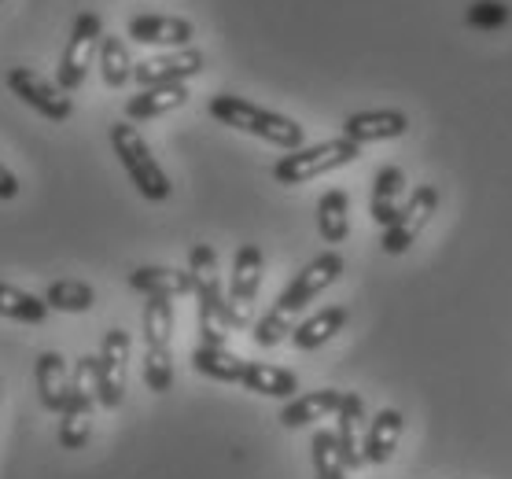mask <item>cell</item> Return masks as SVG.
Here are the masks:
<instances>
[{"mask_svg":"<svg viewBox=\"0 0 512 479\" xmlns=\"http://www.w3.org/2000/svg\"><path fill=\"white\" fill-rule=\"evenodd\" d=\"M111 148H115L118 163L126 166L129 181L137 185L140 196L152 199V203L170 199V188H174L170 185V177H166L163 166L155 163L148 141H144L129 122H115V126H111Z\"/></svg>","mask_w":512,"mask_h":479,"instance_id":"cell-4","label":"cell"},{"mask_svg":"<svg viewBox=\"0 0 512 479\" xmlns=\"http://www.w3.org/2000/svg\"><path fill=\"white\" fill-rule=\"evenodd\" d=\"M402 192H406V174L398 170V166H380V174L373 181V199H369V211H373V222L376 225H391L395 222V214L402 211Z\"/></svg>","mask_w":512,"mask_h":479,"instance_id":"cell-23","label":"cell"},{"mask_svg":"<svg viewBox=\"0 0 512 479\" xmlns=\"http://www.w3.org/2000/svg\"><path fill=\"white\" fill-rule=\"evenodd\" d=\"M174 306L170 299H148L144 303V384L155 395H166L174 387Z\"/></svg>","mask_w":512,"mask_h":479,"instance_id":"cell-3","label":"cell"},{"mask_svg":"<svg viewBox=\"0 0 512 479\" xmlns=\"http://www.w3.org/2000/svg\"><path fill=\"white\" fill-rule=\"evenodd\" d=\"M100 45H104V23H100V15L82 12L78 19H74V30H70L63 59H59V89H63V93L82 89L85 74H89V67H93Z\"/></svg>","mask_w":512,"mask_h":479,"instance_id":"cell-7","label":"cell"},{"mask_svg":"<svg viewBox=\"0 0 512 479\" xmlns=\"http://www.w3.org/2000/svg\"><path fill=\"white\" fill-rule=\"evenodd\" d=\"M406 129H409V118L402 115V111L384 107V111H358V115H350L347 122H343V137L354 141L358 148H365V144L395 141Z\"/></svg>","mask_w":512,"mask_h":479,"instance_id":"cell-14","label":"cell"},{"mask_svg":"<svg viewBox=\"0 0 512 479\" xmlns=\"http://www.w3.org/2000/svg\"><path fill=\"white\" fill-rule=\"evenodd\" d=\"M435 207H439V188H435V185H417L413 192H409L406 203H402V211L395 214V222L384 229V240H380V247H384L387 255H402V251H409V247H413V240L420 236V229L431 222Z\"/></svg>","mask_w":512,"mask_h":479,"instance_id":"cell-10","label":"cell"},{"mask_svg":"<svg viewBox=\"0 0 512 479\" xmlns=\"http://www.w3.org/2000/svg\"><path fill=\"white\" fill-rule=\"evenodd\" d=\"M258 284H262V247L258 244L236 247L233 277H229V314H233V328L251 325V306H255Z\"/></svg>","mask_w":512,"mask_h":479,"instance_id":"cell-11","label":"cell"},{"mask_svg":"<svg viewBox=\"0 0 512 479\" xmlns=\"http://www.w3.org/2000/svg\"><path fill=\"white\" fill-rule=\"evenodd\" d=\"M188 273H192V284H196L192 295L199 299V336H203L207 347H225L229 328H233V314H229V295L222 292L214 247H192L188 251Z\"/></svg>","mask_w":512,"mask_h":479,"instance_id":"cell-2","label":"cell"},{"mask_svg":"<svg viewBox=\"0 0 512 479\" xmlns=\"http://www.w3.org/2000/svg\"><path fill=\"white\" fill-rule=\"evenodd\" d=\"M188 104V89L185 82L177 85H152V89H140L137 96H129L126 118L129 122H148V118H159L166 111H177V107Z\"/></svg>","mask_w":512,"mask_h":479,"instance_id":"cell-21","label":"cell"},{"mask_svg":"<svg viewBox=\"0 0 512 479\" xmlns=\"http://www.w3.org/2000/svg\"><path fill=\"white\" fill-rule=\"evenodd\" d=\"M317 229L325 236V244H343L350 236V199L343 188H328L317 199Z\"/></svg>","mask_w":512,"mask_h":479,"instance_id":"cell-26","label":"cell"},{"mask_svg":"<svg viewBox=\"0 0 512 479\" xmlns=\"http://www.w3.org/2000/svg\"><path fill=\"white\" fill-rule=\"evenodd\" d=\"M126 362H129V332L107 328L96 354V402L104 409H118L126 398Z\"/></svg>","mask_w":512,"mask_h":479,"instance_id":"cell-9","label":"cell"},{"mask_svg":"<svg viewBox=\"0 0 512 479\" xmlns=\"http://www.w3.org/2000/svg\"><path fill=\"white\" fill-rule=\"evenodd\" d=\"M343 395H347V391H336V387L306 391V395L291 398L288 406L280 409V424L295 432V428H306V424L328 421V417H336V413H339V406H343Z\"/></svg>","mask_w":512,"mask_h":479,"instance_id":"cell-16","label":"cell"},{"mask_svg":"<svg viewBox=\"0 0 512 479\" xmlns=\"http://www.w3.org/2000/svg\"><path fill=\"white\" fill-rule=\"evenodd\" d=\"M244 358H236L233 351H225V347H207V343H199L196 351H192V369L199 376H207V380H218V384H240L244 380Z\"/></svg>","mask_w":512,"mask_h":479,"instance_id":"cell-25","label":"cell"},{"mask_svg":"<svg viewBox=\"0 0 512 479\" xmlns=\"http://www.w3.org/2000/svg\"><path fill=\"white\" fill-rule=\"evenodd\" d=\"M339 277H343V255H339V251H325V255H317L314 262H306V266L295 273V281L280 292V299L273 306H277L280 314L295 317L303 306L314 303L328 284H336Z\"/></svg>","mask_w":512,"mask_h":479,"instance_id":"cell-8","label":"cell"},{"mask_svg":"<svg viewBox=\"0 0 512 479\" xmlns=\"http://www.w3.org/2000/svg\"><path fill=\"white\" fill-rule=\"evenodd\" d=\"M129 288L148 299H177V295L196 292L188 269H166V266H140L129 273Z\"/></svg>","mask_w":512,"mask_h":479,"instance_id":"cell-17","label":"cell"},{"mask_svg":"<svg viewBox=\"0 0 512 479\" xmlns=\"http://www.w3.org/2000/svg\"><path fill=\"white\" fill-rule=\"evenodd\" d=\"M203 67H207V56L199 48L188 45V48H170L163 56L140 59L137 67H133V78L140 82V89H152V85L188 82V78L203 74Z\"/></svg>","mask_w":512,"mask_h":479,"instance_id":"cell-12","label":"cell"},{"mask_svg":"<svg viewBox=\"0 0 512 479\" xmlns=\"http://www.w3.org/2000/svg\"><path fill=\"white\" fill-rule=\"evenodd\" d=\"M133 56H129V45L122 37L104 34V45H100V74H104L107 89H122V85L133 78Z\"/></svg>","mask_w":512,"mask_h":479,"instance_id":"cell-27","label":"cell"},{"mask_svg":"<svg viewBox=\"0 0 512 479\" xmlns=\"http://www.w3.org/2000/svg\"><path fill=\"white\" fill-rule=\"evenodd\" d=\"M196 34V26L177 15H133L129 19V37L137 45H155V48H188Z\"/></svg>","mask_w":512,"mask_h":479,"instance_id":"cell-15","label":"cell"},{"mask_svg":"<svg viewBox=\"0 0 512 479\" xmlns=\"http://www.w3.org/2000/svg\"><path fill=\"white\" fill-rule=\"evenodd\" d=\"M15 196H19V181H15V174L8 166L0 163V199H15Z\"/></svg>","mask_w":512,"mask_h":479,"instance_id":"cell-33","label":"cell"},{"mask_svg":"<svg viewBox=\"0 0 512 479\" xmlns=\"http://www.w3.org/2000/svg\"><path fill=\"white\" fill-rule=\"evenodd\" d=\"M34 380H37V398H41V406H45L48 413H63V406H67V391H70V376H67L63 354H56V351L37 354Z\"/></svg>","mask_w":512,"mask_h":479,"instance_id":"cell-19","label":"cell"},{"mask_svg":"<svg viewBox=\"0 0 512 479\" xmlns=\"http://www.w3.org/2000/svg\"><path fill=\"white\" fill-rule=\"evenodd\" d=\"M207 115L218 118L222 126L240 129V133H251L258 141L273 144V148H284V152H299L303 148V126L288 115H277V111H266V107L251 104L244 96L222 93L207 104Z\"/></svg>","mask_w":512,"mask_h":479,"instance_id":"cell-1","label":"cell"},{"mask_svg":"<svg viewBox=\"0 0 512 479\" xmlns=\"http://www.w3.org/2000/svg\"><path fill=\"white\" fill-rule=\"evenodd\" d=\"M402 428H406V421L398 409H380L365 432V465H387L402 443Z\"/></svg>","mask_w":512,"mask_h":479,"instance_id":"cell-20","label":"cell"},{"mask_svg":"<svg viewBox=\"0 0 512 479\" xmlns=\"http://www.w3.org/2000/svg\"><path fill=\"white\" fill-rule=\"evenodd\" d=\"M45 303L48 310H59V314H85L96 306V292L85 281H56L48 284Z\"/></svg>","mask_w":512,"mask_h":479,"instance_id":"cell-28","label":"cell"},{"mask_svg":"<svg viewBox=\"0 0 512 479\" xmlns=\"http://www.w3.org/2000/svg\"><path fill=\"white\" fill-rule=\"evenodd\" d=\"M468 26H479V30H498L512 19L509 4H501V0H476V4H468Z\"/></svg>","mask_w":512,"mask_h":479,"instance_id":"cell-32","label":"cell"},{"mask_svg":"<svg viewBox=\"0 0 512 479\" xmlns=\"http://www.w3.org/2000/svg\"><path fill=\"white\" fill-rule=\"evenodd\" d=\"M4 82H8V89H12L23 104H30L37 115H45L48 122H67V118L74 115L70 96H63L56 85L48 82V78H41L37 71H30V67H12Z\"/></svg>","mask_w":512,"mask_h":479,"instance_id":"cell-13","label":"cell"},{"mask_svg":"<svg viewBox=\"0 0 512 479\" xmlns=\"http://www.w3.org/2000/svg\"><path fill=\"white\" fill-rule=\"evenodd\" d=\"M310 454H314V472L317 479H347V461L339 454L336 432H314L310 439Z\"/></svg>","mask_w":512,"mask_h":479,"instance_id":"cell-30","label":"cell"},{"mask_svg":"<svg viewBox=\"0 0 512 479\" xmlns=\"http://www.w3.org/2000/svg\"><path fill=\"white\" fill-rule=\"evenodd\" d=\"M0 317H12L23 325H41L48 317V303L30 292H19L12 284H0Z\"/></svg>","mask_w":512,"mask_h":479,"instance_id":"cell-29","label":"cell"},{"mask_svg":"<svg viewBox=\"0 0 512 479\" xmlns=\"http://www.w3.org/2000/svg\"><path fill=\"white\" fill-rule=\"evenodd\" d=\"M347 317H350L347 306H325V310H317L314 317H306V321L295 325L291 347H295V351H317V347H325L336 332H343Z\"/></svg>","mask_w":512,"mask_h":479,"instance_id":"cell-22","label":"cell"},{"mask_svg":"<svg viewBox=\"0 0 512 479\" xmlns=\"http://www.w3.org/2000/svg\"><path fill=\"white\" fill-rule=\"evenodd\" d=\"M358 155H361V148L354 141H347V137L310 144V148L280 155L277 163H273V181H277V185H306V181L332 174L339 166H350Z\"/></svg>","mask_w":512,"mask_h":479,"instance_id":"cell-6","label":"cell"},{"mask_svg":"<svg viewBox=\"0 0 512 479\" xmlns=\"http://www.w3.org/2000/svg\"><path fill=\"white\" fill-rule=\"evenodd\" d=\"M295 317L280 314L277 306L269 310L266 317H258L255 321V343L258 347H277V343H284V339H291V332H295Z\"/></svg>","mask_w":512,"mask_h":479,"instance_id":"cell-31","label":"cell"},{"mask_svg":"<svg viewBox=\"0 0 512 479\" xmlns=\"http://www.w3.org/2000/svg\"><path fill=\"white\" fill-rule=\"evenodd\" d=\"M240 384L262 398H295V391H299V376L291 373V369H280V365L247 362Z\"/></svg>","mask_w":512,"mask_h":479,"instance_id":"cell-24","label":"cell"},{"mask_svg":"<svg viewBox=\"0 0 512 479\" xmlns=\"http://www.w3.org/2000/svg\"><path fill=\"white\" fill-rule=\"evenodd\" d=\"M361 421H365V402L361 395L347 391L343 395V406L336 413V446L347 468H361L365 465V443H361Z\"/></svg>","mask_w":512,"mask_h":479,"instance_id":"cell-18","label":"cell"},{"mask_svg":"<svg viewBox=\"0 0 512 479\" xmlns=\"http://www.w3.org/2000/svg\"><path fill=\"white\" fill-rule=\"evenodd\" d=\"M93 402H96V354H82L70 373L67 406L59 413V446L82 450L93 432Z\"/></svg>","mask_w":512,"mask_h":479,"instance_id":"cell-5","label":"cell"}]
</instances>
